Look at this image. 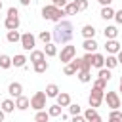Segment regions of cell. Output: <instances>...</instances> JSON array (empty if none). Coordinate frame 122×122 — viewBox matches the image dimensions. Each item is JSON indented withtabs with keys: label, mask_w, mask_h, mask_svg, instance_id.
Returning <instances> with one entry per match:
<instances>
[{
	"label": "cell",
	"mask_w": 122,
	"mask_h": 122,
	"mask_svg": "<svg viewBox=\"0 0 122 122\" xmlns=\"http://www.w3.org/2000/svg\"><path fill=\"white\" fill-rule=\"evenodd\" d=\"M80 111H82V109H80V105H78V103H71V105H69V112H71V116L80 114Z\"/></svg>",
	"instance_id": "d590c367"
},
{
	"label": "cell",
	"mask_w": 122,
	"mask_h": 122,
	"mask_svg": "<svg viewBox=\"0 0 122 122\" xmlns=\"http://www.w3.org/2000/svg\"><path fill=\"white\" fill-rule=\"evenodd\" d=\"M63 10H65V13H67V15H76V13L80 11V10H78V4H76V0L69 2V4H67Z\"/></svg>",
	"instance_id": "d6986e66"
},
{
	"label": "cell",
	"mask_w": 122,
	"mask_h": 122,
	"mask_svg": "<svg viewBox=\"0 0 122 122\" xmlns=\"http://www.w3.org/2000/svg\"><path fill=\"white\" fill-rule=\"evenodd\" d=\"M105 101H107V107H109L111 111H116V109H120V107H122L120 97H118V93H116V92H107V93H105Z\"/></svg>",
	"instance_id": "52a82bcc"
},
{
	"label": "cell",
	"mask_w": 122,
	"mask_h": 122,
	"mask_svg": "<svg viewBox=\"0 0 122 122\" xmlns=\"http://www.w3.org/2000/svg\"><path fill=\"white\" fill-rule=\"evenodd\" d=\"M82 48H84L88 53H95V50H97V42H95V38H88V40H84V42H82Z\"/></svg>",
	"instance_id": "4fadbf2b"
},
{
	"label": "cell",
	"mask_w": 122,
	"mask_h": 122,
	"mask_svg": "<svg viewBox=\"0 0 122 122\" xmlns=\"http://www.w3.org/2000/svg\"><path fill=\"white\" fill-rule=\"evenodd\" d=\"M105 50H107L109 55H116V53L120 51V44H118L116 40H107V42H105Z\"/></svg>",
	"instance_id": "30bf717a"
},
{
	"label": "cell",
	"mask_w": 122,
	"mask_h": 122,
	"mask_svg": "<svg viewBox=\"0 0 122 122\" xmlns=\"http://www.w3.org/2000/svg\"><path fill=\"white\" fill-rule=\"evenodd\" d=\"M55 99H57V105H59V107H69V105H71V95H69L67 92H61Z\"/></svg>",
	"instance_id": "2e32d148"
},
{
	"label": "cell",
	"mask_w": 122,
	"mask_h": 122,
	"mask_svg": "<svg viewBox=\"0 0 122 122\" xmlns=\"http://www.w3.org/2000/svg\"><path fill=\"white\" fill-rule=\"evenodd\" d=\"M103 99H105V92H103V90H99V88H92L90 97H88L90 107H92V109H97V107L103 103Z\"/></svg>",
	"instance_id": "277c9868"
},
{
	"label": "cell",
	"mask_w": 122,
	"mask_h": 122,
	"mask_svg": "<svg viewBox=\"0 0 122 122\" xmlns=\"http://www.w3.org/2000/svg\"><path fill=\"white\" fill-rule=\"evenodd\" d=\"M97 2H99L101 6H111V4H112V0H97Z\"/></svg>",
	"instance_id": "7bdbcfd3"
},
{
	"label": "cell",
	"mask_w": 122,
	"mask_h": 122,
	"mask_svg": "<svg viewBox=\"0 0 122 122\" xmlns=\"http://www.w3.org/2000/svg\"><path fill=\"white\" fill-rule=\"evenodd\" d=\"M48 120H50L48 111H38V112L34 114V122H48Z\"/></svg>",
	"instance_id": "4316f807"
},
{
	"label": "cell",
	"mask_w": 122,
	"mask_h": 122,
	"mask_svg": "<svg viewBox=\"0 0 122 122\" xmlns=\"http://www.w3.org/2000/svg\"><path fill=\"white\" fill-rule=\"evenodd\" d=\"M19 2H21L23 6H29V4H30V0H19Z\"/></svg>",
	"instance_id": "7dc6e473"
},
{
	"label": "cell",
	"mask_w": 122,
	"mask_h": 122,
	"mask_svg": "<svg viewBox=\"0 0 122 122\" xmlns=\"http://www.w3.org/2000/svg\"><path fill=\"white\" fill-rule=\"evenodd\" d=\"M101 19L109 21V19H114V10L111 6H103L101 8Z\"/></svg>",
	"instance_id": "ffe728a7"
},
{
	"label": "cell",
	"mask_w": 122,
	"mask_h": 122,
	"mask_svg": "<svg viewBox=\"0 0 122 122\" xmlns=\"http://www.w3.org/2000/svg\"><path fill=\"white\" fill-rule=\"evenodd\" d=\"M30 61H32V65H34V63H40V61H46L44 50H42V51H40V50H32V51H30Z\"/></svg>",
	"instance_id": "9a60e30c"
},
{
	"label": "cell",
	"mask_w": 122,
	"mask_h": 122,
	"mask_svg": "<svg viewBox=\"0 0 122 122\" xmlns=\"http://www.w3.org/2000/svg\"><path fill=\"white\" fill-rule=\"evenodd\" d=\"M116 57H118V65H122V50L116 53Z\"/></svg>",
	"instance_id": "f6af8a7d"
},
{
	"label": "cell",
	"mask_w": 122,
	"mask_h": 122,
	"mask_svg": "<svg viewBox=\"0 0 122 122\" xmlns=\"http://www.w3.org/2000/svg\"><path fill=\"white\" fill-rule=\"evenodd\" d=\"M105 67L111 69V71H112L114 67H118V57H116V55H107V57H105Z\"/></svg>",
	"instance_id": "7402d4cb"
},
{
	"label": "cell",
	"mask_w": 122,
	"mask_h": 122,
	"mask_svg": "<svg viewBox=\"0 0 122 122\" xmlns=\"http://www.w3.org/2000/svg\"><path fill=\"white\" fill-rule=\"evenodd\" d=\"M63 72H65L67 76H72V74H76L78 71H76V67H74L72 63H67V65L63 67Z\"/></svg>",
	"instance_id": "d6a6232c"
},
{
	"label": "cell",
	"mask_w": 122,
	"mask_h": 122,
	"mask_svg": "<svg viewBox=\"0 0 122 122\" xmlns=\"http://www.w3.org/2000/svg\"><path fill=\"white\" fill-rule=\"evenodd\" d=\"M69 2L67 0H51V6H55V8H65Z\"/></svg>",
	"instance_id": "74e56055"
},
{
	"label": "cell",
	"mask_w": 122,
	"mask_h": 122,
	"mask_svg": "<svg viewBox=\"0 0 122 122\" xmlns=\"http://www.w3.org/2000/svg\"><path fill=\"white\" fill-rule=\"evenodd\" d=\"M19 11L15 10V8H10L8 10V17H6V21H4V27L8 29V30H17L19 29Z\"/></svg>",
	"instance_id": "3957f363"
},
{
	"label": "cell",
	"mask_w": 122,
	"mask_h": 122,
	"mask_svg": "<svg viewBox=\"0 0 122 122\" xmlns=\"http://www.w3.org/2000/svg\"><path fill=\"white\" fill-rule=\"evenodd\" d=\"M48 61H40V63H34L32 65V69H34V72H38V74H42V72H46L48 71Z\"/></svg>",
	"instance_id": "d4e9b609"
},
{
	"label": "cell",
	"mask_w": 122,
	"mask_h": 122,
	"mask_svg": "<svg viewBox=\"0 0 122 122\" xmlns=\"http://www.w3.org/2000/svg\"><path fill=\"white\" fill-rule=\"evenodd\" d=\"M0 11H2V0H0Z\"/></svg>",
	"instance_id": "c3c4849f"
},
{
	"label": "cell",
	"mask_w": 122,
	"mask_h": 122,
	"mask_svg": "<svg viewBox=\"0 0 122 122\" xmlns=\"http://www.w3.org/2000/svg\"><path fill=\"white\" fill-rule=\"evenodd\" d=\"M76 4H78V10H80V11L88 10V0H76Z\"/></svg>",
	"instance_id": "f35d334b"
},
{
	"label": "cell",
	"mask_w": 122,
	"mask_h": 122,
	"mask_svg": "<svg viewBox=\"0 0 122 122\" xmlns=\"http://www.w3.org/2000/svg\"><path fill=\"white\" fill-rule=\"evenodd\" d=\"M82 59H84V61H86V63L92 67V63H93V53H88V51H86V55H84Z\"/></svg>",
	"instance_id": "ab89813d"
},
{
	"label": "cell",
	"mask_w": 122,
	"mask_h": 122,
	"mask_svg": "<svg viewBox=\"0 0 122 122\" xmlns=\"http://www.w3.org/2000/svg\"><path fill=\"white\" fill-rule=\"evenodd\" d=\"M10 67H11V57L2 53L0 55V69H10Z\"/></svg>",
	"instance_id": "83f0119b"
},
{
	"label": "cell",
	"mask_w": 122,
	"mask_h": 122,
	"mask_svg": "<svg viewBox=\"0 0 122 122\" xmlns=\"http://www.w3.org/2000/svg\"><path fill=\"white\" fill-rule=\"evenodd\" d=\"M71 122H86V118L84 116H80V114H76V116H72V120Z\"/></svg>",
	"instance_id": "b9f144b4"
},
{
	"label": "cell",
	"mask_w": 122,
	"mask_h": 122,
	"mask_svg": "<svg viewBox=\"0 0 122 122\" xmlns=\"http://www.w3.org/2000/svg\"><path fill=\"white\" fill-rule=\"evenodd\" d=\"M44 53L48 55V57H53L55 53H57V48H55V44H46V48H44Z\"/></svg>",
	"instance_id": "4dcf8cb0"
},
{
	"label": "cell",
	"mask_w": 122,
	"mask_h": 122,
	"mask_svg": "<svg viewBox=\"0 0 122 122\" xmlns=\"http://www.w3.org/2000/svg\"><path fill=\"white\" fill-rule=\"evenodd\" d=\"M34 44H36V38L32 36V32L21 34V48H23L25 51H32V50H34Z\"/></svg>",
	"instance_id": "ba28073f"
},
{
	"label": "cell",
	"mask_w": 122,
	"mask_h": 122,
	"mask_svg": "<svg viewBox=\"0 0 122 122\" xmlns=\"http://www.w3.org/2000/svg\"><path fill=\"white\" fill-rule=\"evenodd\" d=\"M97 114H99V112H97V109H92V107H90V109H86L84 118H86V122H90V120H92V118H95Z\"/></svg>",
	"instance_id": "836d02e7"
},
{
	"label": "cell",
	"mask_w": 122,
	"mask_h": 122,
	"mask_svg": "<svg viewBox=\"0 0 122 122\" xmlns=\"http://www.w3.org/2000/svg\"><path fill=\"white\" fill-rule=\"evenodd\" d=\"M63 15H67L63 8H55V6H51V4L42 8V17L48 19V21H55V23H59V21H63Z\"/></svg>",
	"instance_id": "7a4b0ae2"
},
{
	"label": "cell",
	"mask_w": 122,
	"mask_h": 122,
	"mask_svg": "<svg viewBox=\"0 0 122 122\" xmlns=\"http://www.w3.org/2000/svg\"><path fill=\"white\" fill-rule=\"evenodd\" d=\"M93 88H99V90H103V92H105V88H107V82H105L103 78H95V80H93Z\"/></svg>",
	"instance_id": "8d00e7d4"
},
{
	"label": "cell",
	"mask_w": 122,
	"mask_h": 122,
	"mask_svg": "<svg viewBox=\"0 0 122 122\" xmlns=\"http://www.w3.org/2000/svg\"><path fill=\"white\" fill-rule=\"evenodd\" d=\"M122 120V111H111V114H109V118H107V122H120Z\"/></svg>",
	"instance_id": "f1b7e54d"
},
{
	"label": "cell",
	"mask_w": 122,
	"mask_h": 122,
	"mask_svg": "<svg viewBox=\"0 0 122 122\" xmlns=\"http://www.w3.org/2000/svg\"><path fill=\"white\" fill-rule=\"evenodd\" d=\"M11 65H13V67H21V69H23V67L27 65V57H25L23 53H17V55H13V57H11Z\"/></svg>",
	"instance_id": "e0dca14e"
},
{
	"label": "cell",
	"mask_w": 122,
	"mask_h": 122,
	"mask_svg": "<svg viewBox=\"0 0 122 122\" xmlns=\"http://www.w3.org/2000/svg\"><path fill=\"white\" fill-rule=\"evenodd\" d=\"M76 76H78V80L84 82V84H86V82H92V72H90V71H78Z\"/></svg>",
	"instance_id": "484cf974"
},
{
	"label": "cell",
	"mask_w": 122,
	"mask_h": 122,
	"mask_svg": "<svg viewBox=\"0 0 122 122\" xmlns=\"http://www.w3.org/2000/svg\"><path fill=\"white\" fill-rule=\"evenodd\" d=\"M80 32H82L84 40H88V38H95V32H97V30H95V27H93V25H84Z\"/></svg>",
	"instance_id": "7c38bea8"
},
{
	"label": "cell",
	"mask_w": 122,
	"mask_h": 122,
	"mask_svg": "<svg viewBox=\"0 0 122 122\" xmlns=\"http://www.w3.org/2000/svg\"><path fill=\"white\" fill-rule=\"evenodd\" d=\"M92 67H95V69H103L105 67V55L103 53H93V63H92Z\"/></svg>",
	"instance_id": "ac0fdd59"
},
{
	"label": "cell",
	"mask_w": 122,
	"mask_h": 122,
	"mask_svg": "<svg viewBox=\"0 0 122 122\" xmlns=\"http://www.w3.org/2000/svg\"><path fill=\"white\" fill-rule=\"evenodd\" d=\"M114 19H116V23H118V25H122V10L114 11Z\"/></svg>",
	"instance_id": "60d3db41"
},
{
	"label": "cell",
	"mask_w": 122,
	"mask_h": 122,
	"mask_svg": "<svg viewBox=\"0 0 122 122\" xmlns=\"http://www.w3.org/2000/svg\"><path fill=\"white\" fill-rule=\"evenodd\" d=\"M111 69H107V67H103V69H99V74H97V78H103L105 82H109L111 80Z\"/></svg>",
	"instance_id": "f546056e"
},
{
	"label": "cell",
	"mask_w": 122,
	"mask_h": 122,
	"mask_svg": "<svg viewBox=\"0 0 122 122\" xmlns=\"http://www.w3.org/2000/svg\"><path fill=\"white\" fill-rule=\"evenodd\" d=\"M59 93H61V92H59V88H57L55 84H48V86H46V95H48V97H57Z\"/></svg>",
	"instance_id": "603a6c76"
},
{
	"label": "cell",
	"mask_w": 122,
	"mask_h": 122,
	"mask_svg": "<svg viewBox=\"0 0 122 122\" xmlns=\"http://www.w3.org/2000/svg\"><path fill=\"white\" fill-rule=\"evenodd\" d=\"M120 92H122V84H120Z\"/></svg>",
	"instance_id": "681fc988"
},
{
	"label": "cell",
	"mask_w": 122,
	"mask_h": 122,
	"mask_svg": "<svg viewBox=\"0 0 122 122\" xmlns=\"http://www.w3.org/2000/svg\"><path fill=\"white\" fill-rule=\"evenodd\" d=\"M74 55H76V48L74 46H71V44H67V46H63V50H61V55H59V59H61V63H71L72 59H74Z\"/></svg>",
	"instance_id": "8992f818"
},
{
	"label": "cell",
	"mask_w": 122,
	"mask_h": 122,
	"mask_svg": "<svg viewBox=\"0 0 122 122\" xmlns=\"http://www.w3.org/2000/svg\"><path fill=\"white\" fill-rule=\"evenodd\" d=\"M46 92H36L32 97H30V107L38 112V111H44L46 109Z\"/></svg>",
	"instance_id": "5b68a950"
},
{
	"label": "cell",
	"mask_w": 122,
	"mask_h": 122,
	"mask_svg": "<svg viewBox=\"0 0 122 122\" xmlns=\"http://www.w3.org/2000/svg\"><path fill=\"white\" fill-rule=\"evenodd\" d=\"M4 116H6V112H4L2 109H0V122H4Z\"/></svg>",
	"instance_id": "bcb514c9"
},
{
	"label": "cell",
	"mask_w": 122,
	"mask_h": 122,
	"mask_svg": "<svg viewBox=\"0 0 122 122\" xmlns=\"http://www.w3.org/2000/svg\"><path fill=\"white\" fill-rule=\"evenodd\" d=\"M0 109H2L4 112H13V111H15V101H11V99H4V101L0 103Z\"/></svg>",
	"instance_id": "44dd1931"
},
{
	"label": "cell",
	"mask_w": 122,
	"mask_h": 122,
	"mask_svg": "<svg viewBox=\"0 0 122 122\" xmlns=\"http://www.w3.org/2000/svg\"><path fill=\"white\" fill-rule=\"evenodd\" d=\"M90 122H103V118H101V116H99V114H97V116H95V118H92V120H90Z\"/></svg>",
	"instance_id": "ee69618b"
},
{
	"label": "cell",
	"mask_w": 122,
	"mask_h": 122,
	"mask_svg": "<svg viewBox=\"0 0 122 122\" xmlns=\"http://www.w3.org/2000/svg\"><path fill=\"white\" fill-rule=\"evenodd\" d=\"M120 122H122V120H120Z\"/></svg>",
	"instance_id": "f5cc1de1"
},
{
	"label": "cell",
	"mask_w": 122,
	"mask_h": 122,
	"mask_svg": "<svg viewBox=\"0 0 122 122\" xmlns=\"http://www.w3.org/2000/svg\"><path fill=\"white\" fill-rule=\"evenodd\" d=\"M120 84H122V76H120Z\"/></svg>",
	"instance_id": "f907efd6"
},
{
	"label": "cell",
	"mask_w": 122,
	"mask_h": 122,
	"mask_svg": "<svg viewBox=\"0 0 122 122\" xmlns=\"http://www.w3.org/2000/svg\"><path fill=\"white\" fill-rule=\"evenodd\" d=\"M120 111H122V107H120Z\"/></svg>",
	"instance_id": "816d5d0a"
},
{
	"label": "cell",
	"mask_w": 122,
	"mask_h": 122,
	"mask_svg": "<svg viewBox=\"0 0 122 122\" xmlns=\"http://www.w3.org/2000/svg\"><path fill=\"white\" fill-rule=\"evenodd\" d=\"M48 114L50 116H61V107L55 103V105H50L48 107Z\"/></svg>",
	"instance_id": "1f68e13d"
},
{
	"label": "cell",
	"mask_w": 122,
	"mask_h": 122,
	"mask_svg": "<svg viewBox=\"0 0 122 122\" xmlns=\"http://www.w3.org/2000/svg\"><path fill=\"white\" fill-rule=\"evenodd\" d=\"M53 40H55V44H69L71 40H72V36H74V27H72V23L71 21H59L57 25H55V29H53Z\"/></svg>",
	"instance_id": "6da1fadb"
},
{
	"label": "cell",
	"mask_w": 122,
	"mask_h": 122,
	"mask_svg": "<svg viewBox=\"0 0 122 122\" xmlns=\"http://www.w3.org/2000/svg\"><path fill=\"white\" fill-rule=\"evenodd\" d=\"M8 93L11 95V97H19V95H23V86L19 84V82H11L10 86H8Z\"/></svg>",
	"instance_id": "9c48e42d"
},
{
	"label": "cell",
	"mask_w": 122,
	"mask_h": 122,
	"mask_svg": "<svg viewBox=\"0 0 122 122\" xmlns=\"http://www.w3.org/2000/svg\"><path fill=\"white\" fill-rule=\"evenodd\" d=\"M8 42H11V44H17V42H21V34L17 32V30H8Z\"/></svg>",
	"instance_id": "cb8c5ba5"
},
{
	"label": "cell",
	"mask_w": 122,
	"mask_h": 122,
	"mask_svg": "<svg viewBox=\"0 0 122 122\" xmlns=\"http://www.w3.org/2000/svg\"><path fill=\"white\" fill-rule=\"evenodd\" d=\"M103 34H105V38H107V40H116V36H118V29H116V27H112V25H109V27H105Z\"/></svg>",
	"instance_id": "5bb4252c"
},
{
	"label": "cell",
	"mask_w": 122,
	"mask_h": 122,
	"mask_svg": "<svg viewBox=\"0 0 122 122\" xmlns=\"http://www.w3.org/2000/svg\"><path fill=\"white\" fill-rule=\"evenodd\" d=\"M29 107H30V99H29V97L19 95V97L15 99V109H19V111H27Z\"/></svg>",
	"instance_id": "8fae6325"
},
{
	"label": "cell",
	"mask_w": 122,
	"mask_h": 122,
	"mask_svg": "<svg viewBox=\"0 0 122 122\" xmlns=\"http://www.w3.org/2000/svg\"><path fill=\"white\" fill-rule=\"evenodd\" d=\"M38 38H40L44 44H50V40L53 38V34H51V32H48V30H42V32L38 34Z\"/></svg>",
	"instance_id": "e575fe53"
}]
</instances>
